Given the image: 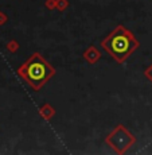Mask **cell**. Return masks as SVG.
I'll return each mask as SVG.
<instances>
[{
	"label": "cell",
	"mask_w": 152,
	"mask_h": 155,
	"mask_svg": "<svg viewBox=\"0 0 152 155\" xmlns=\"http://www.w3.org/2000/svg\"><path fill=\"white\" fill-rule=\"evenodd\" d=\"M101 47L121 65L139 49L140 42L131 30L118 25L101 41Z\"/></svg>",
	"instance_id": "1"
},
{
	"label": "cell",
	"mask_w": 152,
	"mask_h": 155,
	"mask_svg": "<svg viewBox=\"0 0 152 155\" xmlns=\"http://www.w3.org/2000/svg\"><path fill=\"white\" fill-rule=\"evenodd\" d=\"M18 74L27 82L32 91L39 92L50 81V78L55 76V69L40 53L35 51L22 66H19Z\"/></svg>",
	"instance_id": "2"
},
{
	"label": "cell",
	"mask_w": 152,
	"mask_h": 155,
	"mask_svg": "<svg viewBox=\"0 0 152 155\" xmlns=\"http://www.w3.org/2000/svg\"><path fill=\"white\" fill-rule=\"evenodd\" d=\"M105 143L116 154L123 155L128 148H131L136 143V136L129 130H127L125 126L117 124L108 134V136L105 138Z\"/></svg>",
	"instance_id": "3"
},
{
	"label": "cell",
	"mask_w": 152,
	"mask_h": 155,
	"mask_svg": "<svg viewBox=\"0 0 152 155\" xmlns=\"http://www.w3.org/2000/svg\"><path fill=\"white\" fill-rule=\"evenodd\" d=\"M83 59H85L88 64H90V65H94V64H97L98 62V59L101 58V53H100V50L97 49L96 46H89V49H86L85 51H83Z\"/></svg>",
	"instance_id": "4"
},
{
	"label": "cell",
	"mask_w": 152,
	"mask_h": 155,
	"mask_svg": "<svg viewBox=\"0 0 152 155\" xmlns=\"http://www.w3.org/2000/svg\"><path fill=\"white\" fill-rule=\"evenodd\" d=\"M54 115H55V109L53 108L50 104H44L40 108V116L43 119H46V120H50Z\"/></svg>",
	"instance_id": "5"
},
{
	"label": "cell",
	"mask_w": 152,
	"mask_h": 155,
	"mask_svg": "<svg viewBox=\"0 0 152 155\" xmlns=\"http://www.w3.org/2000/svg\"><path fill=\"white\" fill-rule=\"evenodd\" d=\"M67 0H57V8H58L59 11H63L65 8H67Z\"/></svg>",
	"instance_id": "6"
},
{
	"label": "cell",
	"mask_w": 152,
	"mask_h": 155,
	"mask_svg": "<svg viewBox=\"0 0 152 155\" xmlns=\"http://www.w3.org/2000/svg\"><path fill=\"white\" fill-rule=\"evenodd\" d=\"M144 76L148 78V81H151V84H152V65H150L148 68H145V70H144Z\"/></svg>",
	"instance_id": "7"
},
{
	"label": "cell",
	"mask_w": 152,
	"mask_h": 155,
	"mask_svg": "<svg viewBox=\"0 0 152 155\" xmlns=\"http://www.w3.org/2000/svg\"><path fill=\"white\" fill-rule=\"evenodd\" d=\"M46 5H47V8H49V10H54V8H57V2H55V0H47Z\"/></svg>",
	"instance_id": "8"
}]
</instances>
